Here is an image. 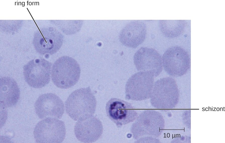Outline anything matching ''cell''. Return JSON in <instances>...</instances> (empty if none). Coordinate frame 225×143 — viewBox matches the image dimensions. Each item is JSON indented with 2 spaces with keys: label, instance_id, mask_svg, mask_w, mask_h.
<instances>
[{
  "label": "cell",
  "instance_id": "obj_1",
  "mask_svg": "<svg viewBox=\"0 0 225 143\" xmlns=\"http://www.w3.org/2000/svg\"><path fill=\"white\" fill-rule=\"evenodd\" d=\"M97 104L96 98L89 87L73 92L65 102L67 113L77 121L93 116Z\"/></svg>",
  "mask_w": 225,
  "mask_h": 143
},
{
  "label": "cell",
  "instance_id": "obj_2",
  "mask_svg": "<svg viewBox=\"0 0 225 143\" xmlns=\"http://www.w3.org/2000/svg\"><path fill=\"white\" fill-rule=\"evenodd\" d=\"M80 73V67L77 61L71 57L63 56L53 64L51 76L52 81L56 86L67 89L77 83Z\"/></svg>",
  "mask_w": 225,
  "mask_h": 143
},
{
  "label": "cell",
  "instance_id": "obj_3",
  "mask_svg": "<svg viewBox=\"0 0 225 143\" xmlns=\"http://www.w3.org/2000/svg\"><path fill=\"white\" fill-rule=\"evenodd\" d=\"M66 134L64 122L53 118H46L39 121L34 131L37 143H61L65 139Z\"/></svg>",
  "mask_w": 225,
  "mask_h": 143
},
{
  "label": "cell",
  "instance_id": "obj_4",
  "mask_svg": "<svg viewBox=\"0 0 225 143\" xmlns=\"http://www.w3.org/2000/svg\"><path fill=\"white\" fill-rule=\"evenodd\" d=\"M162 61L164 70L173 77L183 75L190 67V59L188 53L179 46L172 47L167 49L163 55Z\"/></svg>",
  "mask_w": 225,
  "mask_h": 143
},
{
  "label": "cell",
  "instance_id": "obj_5",
  "mask_svg": "<svg viewBox=\"0 0 225 143\" xmlns=\"http://www.w3.org/2000/svg\"><path fill=\"white\" fill-rule=\"evenodd\" d=\"M51 64L43 59H36L27 63L23 67L25 80L30 86L43 87L49 82Z\"/></svg>",
  "mask_w": 225,
  "mask_h": 143
},
{
  "label": "cell",
  "instance_id": "obj_6",
  "mask_svg": "<svg viewBox=\"0 0 225 143\" xmlns=\"http://www.w3.org/2000/svg\"><path fill=\"white\" fill-rule=\"evenodd\" d=\"M153 77L150 73L143 71L132 76L126 85V98L138 100L148 97L153 86Z\"/></svg>",
  "mask_w": 225,
  "mask_h": 143
},
{
  "label": "cell",
  "instance_id": "obj_7",
  "mask_svg": "<svg viewBox=\"0 0 225 143\" xmlns=\"http://www.w3.org/2000/svg\"><path fill=\"white\" fill-rule=\"evenodd\" d=\"M161 60V56L155 50L147 47L140 48L134 57V63L138 71L149 72L155 77L162 71Z\"/></svg>",
  "mask_w": 225,
  "mask_h": 143
},
{
  "label": "cell",
  "instance_id": "obj_8",
  "mask_svg": "<svg viewBox=\"0 0 225 143\" xmlns=\"http://www.w3.org/2000/svg\"><path fill=\"white\" fill-rule=\"evenodd\" d=\"M36 113L42 119L50 117L60 119L64 112L62 100L56 94L47 93L40 96L35 104Z\"/></svg>",
  "mask_w": 225,
  "mask_h": 143
},
{
  "label": "cell",
  "instance_id": "obj_9",
  "mask_svg": "<svg viewBox=\"0 0 225 143\" xmlns=\"http://www.w3.org/2000/svg\"><path fill=\"white\" fill-rule=\"evenodd\" d=\"M105 109L108 117L118 128L132 121L137 115L129 103L116 98L109 100L106 104Z\"/></svg>",
  "mask_w": 225,
  "mask_h": 143
},
{
  "label": "cell",
  "instance_id": "obj_10",
  "mask_svg": "<svg viewBox=\"0 0 225 143\" xmlns=\"http://www.w3.org/2000/svg\"><path fill=\"white\" fill-rule=\"evenodd\" d=\"M74 133L77 139L84 143H92L101 136L103 131L102 123L93 116L78 120L74 127Z\"/></svg>",
  "mask_w": 225,
  "mask_h": 143
},
{
  "label": "cell",
  "instance_id": "obj_11",
  "mask_svg": "<svg viewBox=\"0 0 225 143\" xmlns=\"http://www.w3.org/2000/svg\"><path fill=\"white\" fill-rule=\"evenodd\" d=\"M146 34V28L145 24L139 21L131 22L121 31L120 40L124 45L135 48L145 40Z\"/></svg>",
  "mask_w": 225,
  "mask_h": 143
},
{
  "label": "cell",
  "instance_id": "obj_12",
  "mask_svg": "<svg viewBox=\"0 0 225 143\" xmlns=\"http://www.w3.org/2000/svg\"><path fill=\"white\" fill-rule=\"evenodd\" d=\"M20 91L16 81L12 78L4 77L0 78V105L9 107L15 105L19 99Z\"/></svg>",
  "mask_w": 225,
  "mask_h": 143
},
{
  "label": "cell",
  "instance_id": "obj_13",
  "mask_svg": "<svg viewBox=\"0 0 225 143\" xmlns=\"http://www.w3.org/2000/svg\"><path fill=\"white\" fill-rule=\"evenodd\" d=\"M159 24L160 30L164 36L174 38L182 34L185 23L183 20H160Z\"/></svg>",
  "mask_w": 225,
  "mask_h": 143
},
{
  "label": "cell",
  "instance_id": "obj_14",
  "mask_svg": "<svg viewBox=\"0 0 225 143\" xmlns=\"http://www.w3.org/2000/svg\"><path fill=\"white\" fill-rule=\"evenodd\" d=\"M62 22V30L67 34H73L77 32L81 28L82 24V20L77 21Z\"/></svg>",
  "mask_w": 225,
  "mask_h": 143
}]
</instances>
